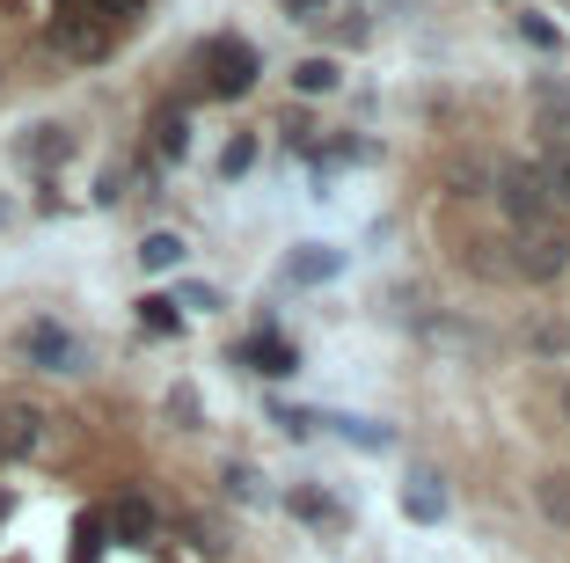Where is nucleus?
Here are the masks:
<instances>
[{
  "label": "nucleus",
  "mask_w": 570,
  "mask_h": 563,
  "mask_svg": "<svg viewBox=\"0 0 570 563\" xmlns=\"http://www.w3.org/2000/svg\"><path fill=\"white\" fill-rule=\"evenodd\" d=\"M293 513H301L307 527H344V505L322 497V491H293Z\"/></svg>",
  "instance_id": "nucleus-20"
},
{
  "label": "nucleus",
  "mask_w": 570,
  "mask_h": 563,
  "mask_svg": "<svg viewBox=\"0 0 570 563\" xmlns=\"http://www.w3.org/2000/svg\"><path fill=\"white\" fill-rule=\"evenodd\" d=\"M534 351H570V330L563 322H534Z\"/></svg>",
  "instance_id": "nucleus-24"
},
{
  "label": "nucleus",
  "mask_w": 570,
  "mask_h": 563,
  "mask_svg": "<svg viewBox=\"0 0 570 563\" xmlns=\"http://www.w3.org/2000/svg\"><path fill=\"white\" fill-rule=\"evenodd\" d=\"M344 271V249H293L285 256V285H330Z\"/></svg>",
  "instance_id": "nucleus-9"
},
{
  "label": "nucleus",
  "mask_w": 570,
  "mask_h": 563,
  "mask_svg": "<svg viewBox=\"0 0 570 563\" xmlns=\"http://www.w3.org/2000/svg\"><path fill=\"white\" fill-rule=\"evenodd\" d=\"M154 147H161V162H184V154H190V125H184V110H161V117H154Z\"/></svg>",
  "instance_id": "nucleus-16"
},
{
  "label": "nucleus",
  "mask_w": 570,
  "mask_h": 563,
  "mask_svg": "<svg viewBox=\"0 0 570 563\" xmlns=\"http://www.w3.org/2000/svg\"><path fill=\"white\" fill-rule=\"evenodd\" d=\"M198 67H205V88H213L219 103H235L256 88V45H242V37H213V45L198 51Z\"/></svg>",
  "instance_id": "nucleus-4"
},
{
  "label": "nucleus",
  "mask_w": 570,
  "mask_h": 563,
  "mask_svg": "<svg viewBox=\"0 0 570 563\" xmlns=\"http://www.w3.org/2000/svg\"><path fill=\"white\" fill-rule=\"evenodd\" d=\"M51 447V410L30 396H0V462H37Z\"/></svg>",
  "instance_id": "nucleus-3"
},
{
  "label": "nucleus",
  "mask_w": 570,
  "mask_h": 563,
  "mask_svg": "<svg viewBox=\"0 0 570 563\" xmlns=\"http://www.w3.org/2000/svg\"><path fill=\"white\" fill-rule=\"evenodd\" d=\"M102 549H110L102 513H81V520H73V563H102Z\"/></svg>",
  "instance_id": "nucleus-17"
},
{
  "label": "nucleus",
  "mask_w": 570,
  "mask_h": 563,
  "mask_svg": "<svg viewBox=\"0 0 570 563\" xmlns=\"http://www.w3.org/2000/svg\"><path fill=\"white\" fill-rule=\"evenodd\" d=\"M16 162H22V168H37V176L67 168V162H73V133H67V125H22Z\"/></svg>",
  "instance_id": "nucleus-6"
},
{
  "label": "nucleus",
  "mask_w": 570,
  "mask_h": 563,
  "mask_svg": "<svg viewBox=\"0 0 570 563\" xmlns=\"http://www.w3.org/2000/svg\"><path fill=\"white\" fill-rule=\"evenodd\" d=\"M227 497H242V505H256V497H264V483H256L249 468L235 462V468H227Z\"/></svg>",
  "instance_id": "nucleus-23"
},
{
  "label": "nucleus",
  "mask_w": 570,
  "mask_h": 563,
  "mask_svg": "<svg viewBox=\"0 0 570 563\" xmlns=\"http://www.w3.org/2000/svg\"><path fill=\"white\" fill-rule=\"evenodd\" d=\"M249 162H256V139H227V154H219V176H242Z\"/></svg>",
  "instance_id": "nucleus-22"
},
{
  "label": "nucleus",
  "mask_w": 570,
  "mask_h": 563,
  "mask_svg": "<svg viewBox=\"0 0 570 563\" xmlns=\"http://www.w3.org/2000/svg\"><path fill=\"white\" fill-rule=\"evenodd\" d=\"M315 425H330L336 439H352V447H387V439H395L387 425H366V417H315Z\"/></svg>",
  "instance_id": "nucleus-18"
},
{
  "label": "nucleus",
  "mask_w": 570,
  "mask_h": 563,
  "mask_svg": "<svg viewBox=\"0 0 570 563\" xmlns=\"http://www.w3.org/2000/svg\"><path fill=\"white\" fill-rule=\"evenodd\" d=\"M242 366H256V373H293V344H285V337H249V344H242Z\"/></svg>",
  "instance_id": "nucleus-13"
},
{
  "label": "nucleus",
  "mask_w": 570,
  "mask_h": 563,
  "mask_svg": "<svg viewBox=\"0 0 570 563\" xmlns=\"http://www.w3.org/2000/svg\"><path fill=\"white\" fill-rule=\"evenodd\" d=\"M490 198L504 205V220H512V227H527V220H549V213H556L549 191H541V176H534V162H498V176H490Z\"/></svg>",
  "instance_id": "nucleus-5"
},
{
  "label": "nucleus",
  "mask_w": 570,
  "mask_h": 563,
  "mask_svg": "<svg viewBox=\"0 0 570 563\" xmlns=\"http://www.w3.org/2000/svg\"><path fill=\"white\" fill-rule=\"evenodd\" d=\"M51 37H59V51H67V59H102V51H110V30H102V22H88V8L59 16V22H51Z\"/></svg>",
  "instance_id": "nucleus-8"
},
{
  "label": "nucleus",
  "mask_w": 570,
  "mask_h": 563,
  "mask_svg": "<svg viewBox=\"0 0 570 563\" xmlns=\"http://www.w3.org/2000/svg\"><path fill=\"white\" fill-rule=\"evenodd\" d=\"M139 330H154V337H176V330H184V316H176V300H168V293H147V300H139Z\"/></svg>",
  "instance_id": "nucleus-19"
},
{
  "label": "nucleus",
  "mask_w": 570,
  "mask_h": 563,
  "mask_svg": "<svg viewBox=\"0 0 570 563\" xmlns=\"http://www.w3.org/2000/svg\"><path fill=\"white\" fill-rule=\"evenodd\" d=\"M534 176H541V191H549V205H570V139H541Z\"/></svg>",
  "instance_id": "nucleus-10"
},
{
  "label": "nucleus",
  "mask_w": 570,
  "mask_h": 563,
  "mask_svg": "<svg viewBox=\"0 0 570 563\" xmlns=\"http://www.w3.org/2000/svg\"><path fill=\"white\" fill-rule=\"evenodd\" d=\"M534 505L556 520V527H570V468H549V476H534Z\"/></svg>",
  "instance_id": "nucleus-14"
},
{
  "label": "nucleus",
  "mask_w": 570,
  "mask_h": 563,
  "mask_svg": "<svg viewBox=\"0 0 570 563\" xmlns=\"http://www.w3.org/2000/svg\"><path fill=\"white\" fill-rule=\"evenodd\" d=\"M563 417H570V396H563Z\"/></svg>",
  "instance_id": "nucleus-28"
},
{
  "label": "nucleus",
  "mask_w": 570,
  "mask_h": 563,
  "mask_svg": "<svg viewBox=\"0 0 570 563\" xmlns=\"http://www.w3.org/2000/svg\"><path fill=\"white\" fill-rule=\"evenodd\" d=\"M504 249H512V256H504V271H512V279H527V285H549V279H563V271H570V234L556 227V213L512 227V234H504Z\"/></svg>",
  "instance_id": "nucleus-1"
},
{
  "label": "nucleus",
  "mask_w": 570,
  "mask_h": 563,
  "mask_svg": "<svg viewBox=\"0 0 570 563\" xmlns=\"http://www.w3.org/2000/svg\"><path fill=\"white\" fill-rule=\"evenodd\" d=\"M190 249H184V234H168V227H154L147 242H139V271H176Z\"/></svg>",
  "instance_id": "nucleus-15"
},
{
  "label": "nucleus",
  "mask_w": 570,
  "mask_h": 563,
  "mask_svg": "<svg viewBox=\"0 0 570 563\" xmlns=\"http://www.w3.org/2000/svg\"><path fill=\"white\" fill-rule=\"evenodd\" d=\"M176 308H219V293H213V285H184V293H176Z\"/></svg>",
  "instance_id": "nucleus-25"
},
{
  "label": "nucleus",
  "mask_w": 570,
  "mask_h": 563,
  "mask_svg": "<svg viewBox=\"0 0 570 563\" xmlns=\"http://www.w3.org/2000/svg\"><path fill=\"white\" fill-rule=\"evenodd\" d=\"M403 513L417 520V527L446 520V483H439V476H410V483H403Z\"/></svg>",
  "instance_id": "nucleus-12"
},
{
  "label": "nucleus",
  "mask_w": 570,
  "mask_h": 563,
  "mask_svg": "<svg viewBox=\"0 0 570 563\" xmlns=\"http://www.w3.org/2000/svg\"><path fill=\"white\" fill-rule=\"evenodd\" d=\"M293 88H301V96H330L336 67H330V59H301V67H293Z\"/></svg>",
  "instance_id": "nucleus-21"
},
{
  "label": "nucleus",
  "mask_w": 570,
  "mask_h": 563,
  "mask_svg": "<svg viewBox=\"0 0 570 563\" xmlns=\"http://www.w3.org/2000/svg\"><path fill=\"white\" fill-rule=\"evenodd\" d=\"M102 527H110V542H125V549H147V542H154V527H161V513H154L147 497H118V505L102 513Z\"/></svg>",
  "instance_id": "nucleus-7"
},
{
  "label": "nucleus",
  "mask_w": 570,
  "mask_h": 563,
  "mask_svg": "<svg viewBox=\"0 0 570 563\" xmlns=\"http://www.w3.org/2000/svg\"><path fill=\"white\" fill-rule=\"evenodd\" d=\"M16 351L37 366V373H81V366H88V344L67 330V322H51V316L22 322V330H16Z\"/></svg>",
  "instance_id": "nucleus-2"
},
{
  "label": "nucleus",
  "mask_w": 570,
  "mask_h": 563,
  "mask_svg": "<svg viewBox=\"0 0 570 563\" xmlns=\"http://www.w3.org/2000/svg\"><path fill=\"white\" fill-rule=\"evenodd\" d=\"M534 117L549 139H570V81H534Z\"/></svg>",
  "instance_id": "nucleus-11"
},
{
  "label": "nucleus",
  "mask_w": 570,
  "mask_h": 563,
  "mask_svg": "<svg viewBox=\"0 0 570 563\" xmlns=\"http://www.w3.org/2000/svg\"><path fill=\"white\" fill-rule=\"evenodd\" d=\"M8 213H16V205H8V198H0V227H8Z\"/></svg>",
  "instance_id": "nucleus-27"
},
{
  "label": "nucleus",
  "mask_w": 570,
  "mask_h": 563,
  "mask_svg": "<svg viewBox=\"0 0 570 563\" xmlns=\"http://www.w3.org/2000/svg\"><path fill=\"white\" fill-rule=\"evenodd\" d=\"M322 8H330V0H285V16H293V22H315Z\"/></svg>",
  "instance_id": "nucleus-26"
}]
</instances>
